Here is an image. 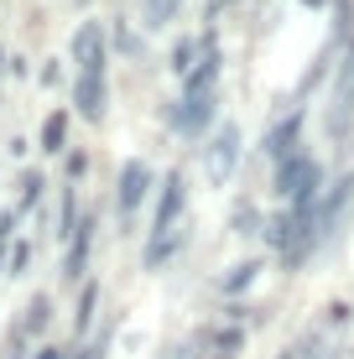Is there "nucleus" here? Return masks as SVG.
Returning a JSON list of instances; mask_svg holds the SVG:
<instances>
[{
    "instance_id": "1",
    "label": "nucleus",
    "mask_w": 354,
    "mask_h": 359,
    "mask_svg": "<svg viewBox=\"0 0 354 359\" xmlns=\"http://www.w3.org/2000/svg\"><path fill=\"white\" fill-rule=\"evenodd\" d=\"M182 208H188V177L172 167L162 182V198H156V214H151V240H146V271L167 266L177 255V245L188 240V229H182Z\"/></svg>"
},
{
    "instance_id": "2",
    "label": "nucleus",
    "mask_w": 354,
    "mask_h": 359,
    "mask_svg": "<svg viewBox=\"0 0 354 359\" xmlns=\"http://www.w3.org/2000/svg\"><path fill=\"white\" fill-rule=\"evenodd\" d=\"M271 193L282 198L287 208L318 203V198H323V162H318V156H308V151H297V156H287V162H276V172H271Z\"/></svg>"
},
{
    "instance_id": "3",
    "label": "nucleus",
    "mask_w": 354,
    "mask_h": 359,
    "mask_svg": "<svg viewBox=\"0 0 354 359\" xmlns=\"http://www.w3.org/2000/svg\"><path fill=\"white\" fill-rule=\"evenodd\" d=\"M349 214H354V172L334 177V188H323V198H318V245L323 250H334L344 240Z\"/></svg>"
},
{
    "instance_id": "4",
    "label": "nucleus",
    "mask_w": 354,
    "mask_h": 359,
    "mask_svg": "<svg viewBox=\"0 0 354 359\" xmlns=\"http://www.w3.org/2000/svg\"><path fill=\"white\" fill-rule=\"evenodd\" d=\"M219 115V94H182L172 109H167V126L182 135H203Z\"/></svg>"
},
{
    "instance_id": "5",
    "label": "nucleus",
    "mask_w": 354,
    "mask_h": 359,
    "mask_svg": "<svg viewBox=\"0 0 354 359\" xmlns=\"http://www.w3.org/2000/svg\"><path fill=\"white\" fill-rule=\"evenodd\" d=\"M302 120H308V109H302V99L287 109L282 120H276L271 130H266V141H261V151L271 156V167L276 162H287V156H297L302 151Z\"/></svg>"
},
{
    "instance_id": "6",
    "label": "nucleus",
    "mask_w": 354,
    "mask_h": 359,
    "mask_svg": "<svg viewBox=\"0 0 354 359\" xmlns=\"http://www.w3.org/2000/svg\"><path fill=\"white\" fill-rule=\"evenodd\" d=\"M203 162H209V177L214 182H229L235 177V162H240V126H219L209 135V146H203Z\"/></svg>"
},
{
    "instance_id": "7",
    "label": "nucleus",
    "mask_w": 354,
    "mask_h": 359,
    "mask_svg": "<svg viewBox=\"0 0 354 359\" xmlns=\"http://www.w3.org/2000/svg\"><path fill=\"white\" fill-rule=\"evenodd\" d=\"M146 193H151V167L130 156V162L120 167V182H115V208H120V219L136 214V208L146 203Z\"/></svg>"
},
{
    "instance_id": "8",
    "label": "nucleus",
    "mask_w": 354,
    "mask_h": 359,
    "mask_svg": "<svg viewBox=\"0 0 354 359\" xmlns=\"http://www.w3.org/2000/svg\"><path fill=\"white\" fill-rule=\"evenodd\" d=\"M104 99H109L104 73H79V83H73V109H79L89 126H100V120H104Z\"/></svg>"
},
{
    "instance_id": "9",
    "label": "nucleus",
    "mask_w": 354,
    "mask_h": 359,
    "mask_svg": "<svg viewBox=\"0 0 354 359\" xmlns=\"http://www.w3.org/2000/svg\"><path fill=\"white\" fill-rule=\"evenodd\" d=\"M73 63H79V73H104V32H100V21H83V27L73 32Z\"/></svg>"
},
{
    "instance_id": "10",
    "label": "nucleus",
    "mask_w": 354,
    "mask_h": 359,
    "mask_svg": "<svg viewBox=\"0 0 354 359\" xmlns=\"http://www.w3.org/2000/svg\"><path fill=\"white\" fill-rule=\"evenodd\" d=\"M89 245H94V219H79V229H73V240H68V255H63L68 281H79L83 271H89Z\"/></svg>"
},
{
    "instance_id": "11",
    "label": "nucleus",
    "mask_w": 354,
    "mask_h": 359,
    "mask_svg": "<svg viewBox=\"0 0 354 359\" xmlns=\"http://www.w3.org/2000/svg\"><path fill=\"white\" fill-rule=\"evenodd\" d=\"M47 318H53V297H42V292H36L32 302H27V318L16 323V333H11V344L21 349V344H27L32 333H42V328H47Z\"/></svg>"
},
{
    "instance_id": "12",
    "label": "nucleus",
    "mask_w": 354,
    "mask_h": 359,
    "mask_svg": "<svg viewBox=\"0 0 354 359\" xmlns=\"http://www.w3.org/2000/svg\"><path fill=\"white\" fill-rule=\"evenodd\" d=\"M177 11H182V0H141V27L146 32H162Z\"/></svg>"
},
{
    "instance_id": "13",
    "label": "nucleus",
    "mask_w": 354,
    "mask_h": 359,
    "mask_svg": "<svg viewBox=\"0 0 354 359\" xmlns=\"http://www.w3.org/2000/svg\"><path fill=\"white\" fill-rule=\"evenodd\" d=\"M198 53H203V42H193V36H182V42L172 47V63H167V68H172L177 79H182V83H188V79H193V68H198V63H193V57H198Z\"/></svg>"
},
{
    "instance_id": "14",
    "label": "nucleus",
    "mask_w": 354,
    "mask_h": 359,
    "mask_svg": "<svg viewBox=\"0 0 354 359\" xmlns=\"http://www.w3.org/2000/svg\"><path fill=\"white\" fill-rule=\"evenodd\" d=\"M94 307H100V287L94 281H83V292H79V313H73V333H89V323H94Z\"/></svg>"
},
{
    "instance_id": "15",
    "label": "nucleus",
    "mask_w": 354,
    "mask_h": 359,
    "mask_svg": "<svg viewBox=\"0 0 354 359\" xmlns=\"http://www.w3.org/2000/svg\"><path fill=\"white\" fill-rule=\"evenodd\" d=\"M255 276H261V261H240V266H229V276L219 281V292H224V297H235V292H245Z\"/></svg>"
},
{
    "instance_id": "16",
    "label": "nucleus",
    "mask_w": 354,
    "mask_h": 359,
    "mask_svg": "<svg viewBox=\"0 0 354 359\" xmlns=\"http://www.w3.org/2000/svg\"><path fill=\"white\" fill-rule=\"evenodd\" d=\"M229 224H235L240 240H245V234H266V219H261L255 203H235V219H229Z\"/></svg>"
},
{
    "instance_id": "17",
    "label": "nucleus",
    "mask_w": 354,
    "mask_h": 359,
    "mask_svg": "<svg viewBox=\"0 0 354 359\" xmlns=\"http://www.w3.org/2000/svg\"><path fill=\"white\" fill-rule=\"evenodd\" d=\"M63 141H68V115L57 109V115H47V126H42V151H63Z\"/></svg>"
},
{
    "instance_id": "18",
    "label": "nucleus",
    "mask_w": 354,
    "mask_h": 359,
    "mask_svg": "<svg viewBox=\"0 0 354 359\" xmlns=\"http://www.w3.org/2000/svg\"><path fill=\"white\" fill-rule=\"evenodd\" d=\"M198 349H203V339H198V333H193V339H188V344H172V349H167L162 359H203Z\"/></svg>"
},
{
    "instance_id": "19",
    "label": "nucleus",
    "mask_w": 354,
    "mask_h": 359,
    "mask_svg": "<svg viewBox=\"0 0 354 359\" xmlns=\"http://www.w3.org/2000/svg\"><path fill=\"white\" fill-rule=\"evenodd\" d=\"M36 198H42V177H27V182H21V208H16V214H27Z\"/></svg>"
},
{
    "instance_id": "20",
    "label": "nucleus",
    "mask_w": 354,
    "mask_h": 359,
    "mask_svg": "<svg viewBox=\"0 0 354 359\" xmlns=\"http://www.w3.org/2000/svg\"><path fill=\"white\" fill-rule=\"evenodd\" d=\"M323 313H328V323H334V328L349 323V302H334V307H323Z\"/></svg>"
},
{
    "instance_id": "21",
    "label": "nucleus",
    "mask_w": 354,
    "mask_h": 359,
    "mask_svg": "<svg viewBox=\"0 0 354 359\" xmlns=\"http://www.w3.org/2000/svg\"><path fill=\"white\" fill-rule=\"evenodd\" d=\"M83 167H89V156L73 151V156H68V177H83Z\"/></svg>"
},
{
    "instance_id": "22",
    "label": "nucleus",
    "mask_w": 354,
    "mask_h": 359,
    "mask_svg": "<svg viewBox=\"0 0 354 359\" xmlns=\"http://www.w3.org/2000/svg\"><path fill=\"white\" fill-rule=\"evenodd\" d=\"M27 255H32L27 245H11V271H21V266H27Z\"/></svg>"
},
{
    "instance_id": "23",
    "label": "nucleus",
    "mask_w": 354,
    "mask_h": 359,
    "mask_svg": "<svg viewBox=\"0 0 354 359\" xmlns=\"http://www.w3.org/2000/svg\"><path fill=\"white\" fill-rule=\"evenodd\" d=\"M282 359H308V344L297 339V344H292V349H282Z\"/></svg>"
},
{
    "instance_id": "24",
    "label": "nucleus",
    "mask_w": 354,
    "mask_h": 359,
    "mask_svg": "<svg viewBox=\"0 0 354 359\" xmlns=\"http://www.w3.org/2000/svg\"><path fill=\"white\" fill-rule=\"evenodd\" d=\"M79 359H104V339H100V344H89V349H79Z\"/></svg>"
},
{
    "instance_id": "25",
    "label": "nucleus",
    "mask_w": 354,
    "mask_h": 359,
    "mask_svg": "<svg viewBox=\"0 0 354 359\" xmlns=\"http://www.w3.org/2000/svg\"><path fill=\"white\" fill-rule=\"evenodd\" d=\"M36 359H68V349H53V344H47V349H36Z\"/></svg>"
},
{
    "instance_id": "26",
    "label": "nucleus",
    "mask_w": 354,
    "mask_h": 359,
    "mask_svg": "<svg viewBox=\"0 0 354 359\" xmlns=\"http://www.w3.org/2000/svg\"><path fill=\"white\" fill-rule=\"evenodd\" d=\"M0 68H6V53H0Z\"/></svg>"
},
{
    "instance_id": "27",
    "label": "nucleus",
    "mask_w": 354,
    "mask_h": 359,
    "mask_svg": "<svg viewBox=\"0 0 354 359\" xmlns=\"http://www.w3.org/2000/svg\"><path fill=\"white\" fill-rule=\"evenodd\" d=\"M11 359H21V354H11Z\"/></svg>"
}]
</instances>
